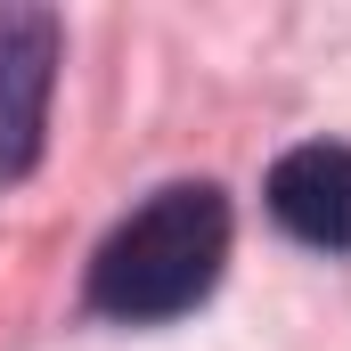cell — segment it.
<instances>
[{
  "mask_svg": "<svg viewBox=\"0 0 351 351\" xmlns=\"http://www.w3.org/2000/svg\"><path fill=\"white\" fill-rule=\"evenodd\" d=\"M221 262H229V196L213 180H172L90 254V311L123 327H164L221 286Z\"/></svg>",
  "mask_w": 351,
  "mask_h": 351,
  "instance_id": "6da1fadb",
  "label": "cell"
},
{
  "mask_svg": "<svg viewBox=\"0 0 351 351\" xmlns=\"http://www.w3.org/2000/svg\"><path fill=\"white\" fill-rule=\"evenodd\" d=\"M58 16L49 8H0V188L41 164L49 90H58Z\"/></svg>",
  "mask_w": 351,
  "mask_h": 351,
  "instance_id": "7a4b0ae2",
  "label": "cell"
},
{
  "mask_svg": "<svg viewBox=\"0 0 351 351\" xmlns=\"http://www.w3.org/2000/svg\"><path fill=\"white\" fill-rule=\"evenodd\" d=\"M269 221L294 237V245H319V254H351V147L343 139H311V147H286L269 164Z\"/></svg>",
  "mask_w": 351,
  "mask_h": 351,
  "instance_id": "3957f363",
  "label": "cell"
}]
</instances>
